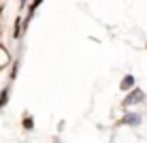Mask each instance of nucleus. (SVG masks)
<instances>
[{
  "mask_svg": "<svg viewBox=\"0 0 147 143\" xmlns=\"http://www.w3.org/2000/svg\"><path fill=\"white\" fill-rule=\"evenodd\" d=\"M22 2H26V0H22Z\"/></svg>",
  "mask_w": 147,
  "mask_h": 143,
  "instance_id": "obj_7",
  "label": "nucleus"
},
{
  "mask_svg": "<svg viewBox=\"0 0 147 143\" xmlns=\"http://www.w3.org/2000/svg\"><path fill=\"white\" fill-rule=\"evenodd\" d=\"M24 128H26V130H32V128H34V120H32L30 115L24 117Z\"/></svg>",
  "mask_w": 147,
  "mask_h": 143,
  "instance_id": "obj_5",
  "label": "nucleus"
},
{
  "mask_svg": "<svg viewBox=\"0 0 147 143\" xmlns=\"http://www.w3.org/2000/svg\"><path fill=\"white\" fill-rule=\"evenodd\" d=\"M121 124H126V126H139L141 124V115L139 113H126L124 117H121Z\"/></svg>",
  "mask_w": 147,
  "mask_h": 143,
  "instance_id": "obj_2",
  "label": "nucleus"
},
{
  "mask_svg": "<svg viewBox=\"0 0 147 143\" xmlns=\"http://www.w3.org/2000/svg\"><path fill=\"white\" fill-rule=\"evenodd\" d=\"M134 83H136V81H134V77H132V75H126V77L121 79L119 88L124 90V92H128V90H132V88H134Z\"/></svg>",
  "mask_w": 147,
  "mask_h": 143,
  "instance_id": "obj_3",
  "label": "nucleus"
},
{
  "mask_svg": "<svg viewBox=\"0 0 147 143\" xmlns=\"http://www.w3.org/2000/svg\"><path fill=\"white\" fill-rule=\"evenodd\" d=\"M13 37L19 39L22 37V26H19V19H15V26H13Z\"/></svg>",
  "mask_w": 147,
  "mask_h": 143,
  "instance_id": "obj_6",
  "label": "nucleus"
},
{
  "mask_svg": "<svg viewBox=\"0 0 147 143\" xmlns=\"http://www.w3.org/2000/svg\"><path fill=\"white\" fill-rule=\"evenodd\" d=\"M145 100V92L141 88H132V92H130L128 96L124 98V107H130V105H136V103H143Z\"/></svg>",
  "mask_w": 147,
  "mask_h": 143,
  "instance_id": "obj_1",
  "label": "nucleus"
},
{
  "mask_svg": "<svg viewBox=\"0 0 147 143\" xmlns=\"http://www.w3.org/2000/svg\"><path fill=\"white\" fill-rule=\"evenodd\" d=\"M7 103H9V88H4L2 92H0V109H2Z\"/></svg>",
  "mask_w": 147,
  "mask_h": 143,
  "instance_id": "obj_4",
  "label": "nucleus"
}]
</instances>
